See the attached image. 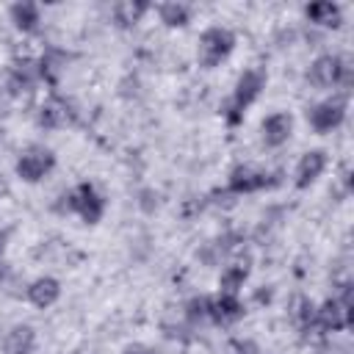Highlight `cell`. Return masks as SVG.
Segmentation results:
<instances>
[{
  "mask_svg": "<svg viewBox=\"0 0 354 354\" xmlns=\"http://www.w3.org/2000/svg\"><path fill=\"white\" fill-rule=\"evenodd\" d=\"M8 14H11V22H14L19 30H25V33L36 30L39 22H41V8H39L36 3H28V0L14 3V6L8 8Z\"/></svg>",
  "mask_w": 354,
  "mask_h": 354,
  "instance_id": "9a60e30c",
  "label": "cell"
},
{
  "mask_svg": "<svg viewBox=\"0 0 354 354\" xmlns=\"http://www.w3.org/2000/svg\"><path fill=\"white\" fill-rule=\"evenodd\" d=\"M343 75H346V64H343V58L335 55V53H324V55H318V58L310 64V83L318 86V88H332V86H337V83L343 80Z\"/></svg>",
  "mask_w": 354,
  "mask_h": 354,
  "instance_id": "8992f818",
  "label": "cell"
},
{
  "mask_svg": "<svg viewBox=\"0 0 354 354\" xmlns=\"http://www.w3.org/2000/svg\"><path fill=\"white\" fill-rule=\"evenodd\" d=\"M72 122V105L64 97H50L39 108V124L47 130H61Z\"/></svg>",
  "mask_w": 354,
  "mask_h": 354,
  "instance_id": "30bf717a",
  "label": "cell"
},
{
  "mask_svg": "<svg viewBox=\"0 0 354 354\" xmlns=\"http://www.w3.org/2000/svg\"><path fill=\"white\" fill-rule=\"evenodd\" d=\"M268 185H271L268 174L260 171V169H254V166H249V163L235 166V169L230 171V177H227V188H230L232 194H254V191L268 188Z\"/></svg>",
  "mask_w": 354,
  "mask_h": 354,
  "instance_id": "ba28073f",
  "label": "cell"
},
{
  "mask_svg": "<svg viewBox=\"0 0 354 354\" xmlns=\"http://www.w3.org/2000/svg\"><path fill=\"white\" fill-rule=\"evenodd\" d=\"M158 14H160V22H163V25H169V28H183V25L188 22V17H191V8H188L185 3H163V6L158 8Z\"/></svg>",
  "mask_w": 354,
  "mask_h": 354,
  "instance_id": "ffe728a7",
  "label": "cell"
},
{
  "mask_svg": "<svg viewBox=\"0 0 354 354\" xmlns=\"http://www.w3.org/2000/svg\"><path fill=\"white\" fill-rule=\"evenodd\" d=\"M124 354H155V348H149V346H141V343H136V346H127V348H124Z\"/></svg>",
  "mask_w": 354,
  "mask_h": 354,
  "instance_id": "7402d4cb",
  "label": "cell"
},
{
  "mask_svg": "<svg viewBox=\"0 0 354 354\" xmlns=\"http://www.w3.org/2000/svg\"><path fill=\"white\" fill-rule=\"evenodd\" d=\"M266 88V72L263 69H243L235 80V88H232V100H230V113H227V122L230 124H238L243 119V111L263 94Z\"/></svg>",
  "mask_w": 354,
  "mask_h": 354,
  "instance_id": "6da1fadb",
  "label": "cell"
},
{
  "mask_svg": "<svg viewBox=\"0 0 354 354\" xmlns=\"http://www.w3.org/2000/svg\"><path fill=\"white\" fill-rule=\"evenodd\" d=\"M207 301L210 299H205V296H194L188 304H185V318L188 321H202V318H207Z\"/></svg>",
  "mask_w": 354,
  "mask_h": 354,
  "instance_id": "44dd1931",
  "label": "cell"
},
{
  "mask_svg": "<svg viewBox=\"0 0 354 354\" xmlns=\"http://www.w3.org/2000/svg\"><path fill=\"white\" fill-rule=\"evenodd\" d=\"M6 241H8V232L0 230V254H3V249H6Z\"/></svg>",
  "mask_w": 354,
  "mask_h": 354,
  "instance_id": "cb8c5ba5",
  "label": "cell"
},
{
  "mask_svg": "<svg viewBox=\"0 0 354 354\" xmlns=\"http://www.w3.org/2000/svg\"><path fill=\"white\" fill-rule=\"evenodd\" d=\"M304 14L315 25H326V28H335L340 22V6L337 3H313L304 8Z\"/></svg>",
  "mask_w": 354,
  "mask_h": 354,
  "instance_id": "d6986e66",
  "label": "cell"
},
{
  "mask_svg": "<svg viewBox=\"0 0 354 354\" xmlns=\"http://www.w3.org/2000/svg\"><path fill=\"white\" fill-rule=\"evenodd\" d=\"M343 119H346V100H340V97L324 100V102H318V105H313V108L307 111V122H310V127H313L315 133H329V130H335Z\"/></svg>",
  "mask_w": 354,
  "mask_h": 354,
  "instance_id": "52a82bcc",
  "label": "cell"
},
{
  "mask_svg": "<svg viewBox=\"0 0 354 354\" xmlns=\"http://www.w3.org/2000/svg\"><path fill=\"white\" fill-rule=\"evenodd\" d=\"M36 77H39V66H36V64H30V61L14 64L11 72H8V88H11L14 94L28 91V88L36 83Z\"/></svg>",
  "mask_w": 354,
  "mask_h": 354,
  "instance_id": "e0dca14e",
  "label": "cell"
},
{
  "mask_svg": "<svg viewBox=\"0 0 354 354\" xmlns=\"http://www.w3.org/2000/svg\"><path fill=\"white\" fill-rule=\"evenodd\" d=\"M58 296H61V282L53 279V277H39L28 285V301L39 310L53 307L58 301Z\"/></svg>",
  "mask_w": 354,
  "mask_h": 354,
  "instance_id": "4fadbf2b",
  "label": "cell"
},
{
  "mask_svg": "<svg viewBox=\"0 0 354 354\" xmlns=\"http://www.w3.org/2000/svg\"><path fill=\"white\" fill-rule=\"evenodd\" d=\"M246 277H249V260H238V263L227 266V268L221 271V279H218L221 293H232V296H238V290L243 288Z\"/></svg>",
  "mask_w": 354,
  "mask_h": 354,
  "instance_id": "2e32d148",
  "label": "cell"
},
{
  "mask_svg": "<svg viewBox=\"0 0 354 354\" xmlns=\"http://www.w3.org/2000/svg\"><path fill=\"white\" fill-rule=\"evenodd\" d=\"M66 202L58 205V210H66V213H77L86 224H97L105 213V199L100 196V191L91 185V183H80L75 191H69L64 196Z\"/></svg>",
  "mask_w": 354,
  "mask_h": 354,
  "instance_id": "7a4b0ae2",
  "label": "cell"
},
{
  "mask_svg": "<svg viewBox=\"0 0 354 354\" xmlns=\"http://www.w3.org/2000/svg\"><path fill=\"white\" fill-rule=\"evenodd\" d=\"M147 11H149V6L141 3V0H122V3L113 6V19H116L122 28H130V25H136Z\"/></svg>",
  "mask_w": 354,
  "mask_h": 354,
  "instance_id": "ac0fdd59",
  "label": "cell"
},
{
  "mask_svg": "<svg viewBox=\"0 0 354 354\" xmlns=\"http://www.w3.org/2000/svg\"><path fill=\"white\" fill-rule=\"evenodd\" d=\"M232 47H235L232 30L230 28H221V25H210L199 36V66H205V69L218 66L232 53Z\"/></svg>",
  "mask_w": 354,
  "mask_h": 354,
  "instance_id": "3957f363",
  "label": "cell"
},
{
  "mask_svg": "<svg viewBox=\"0 0 354 354\" xmlns=\"http://www.w3.org/2000/svg\"><path fill=\"white\" fill-rule=\"evenodd\" d=\"M290 133H293V116L288 111H277V113L266 116V122H263V144L266 147L277 149V147L288 144Z\"/></svg>",
  "mask_w": 354,
  "mask_h": 354,
  "instance_id": "9c48e42d",
  "label": "cell"
},
{
  "mask_svg": "<svg viewBox=\"0 0 354 354\" xmlns=\"http://www.w3.org/2000/svg\"><path fill=\"white\" fill-rule=\"evenodd\" d=\"M33 346H36V332L28 324L11 326L3 337V354H33Z\"/></svg>",
  "mask_w": 354,
  "mask_h": 354,
  "instance_id": "5bb4252c",
  "label": "cell"
},
{
  "mask_svg": "<svg viewBox=\"0 0 354 354\" xmlns=\"http://www.w3.org/2000/svg\"><path fill=\"white\" fill-rule=\"evenodd\" d=\"M55 166V155L47 147H28L19 158H17V177L25 183H39L44 180Z\"/></svg>",
  "mask_w": 354,
  "mask_h": 354,
  "instance_id": "5b68a950",
  "label": "cell"
},
{
  "mask_svg": "<svg viewBox=\"0 0 354 354\" xmlns=\"http://www.w3.org/2000/svg\"><path fill=\"white\" fill-rule=\"evenodd\" d=\"M243 315V301L232 293H218L216 299L207 301V318L216 324H232Z\"/></svg>",
  "mask_w": 354,
  "mask_h": 354,
  "instance_id": "8fae6325",
  "label": "cell"
},
{
  "mask_svg": "<svg viewBox=\"0 0 354 354\" xmlns=\"http://www.w3.org/2000/svg\"><path fill=\"white\" fill-rule=\"evenodd\" d=\"M326 169V152L324 149H310L301 155L299 166H296V188H307L313 185Z\"/></svg>",
  "mask_w": 354,
  "mask_h": 354,
  "instance_id": "7c38bea8",
  "label": "cell"
},
{
  "mask_svg": "<svg viewBox=\"0 0 354 354\" xmlns=\"http://www.w3.org/2000/svg\"><path fill=\"white\" fill-rule=\"evenodd\" d=\"M3 274H6V266H3V260H0V279H3Z\"/></svg>",
  "mask_w": 354,
  "mask_h": 354,
  "instance_id": "d4e9b609",
  "label": "cell"
},
{
  "mask_svg": "<svg viewBox=\"0 0 354 354\" xmlns=\"http://www.w3.org/2000/svg\"><path fill=\"white\" fill-rule=\"evenodd\" d=\"M351 324V288H343V296L326 299L321 307H315V324L313 329L321 332H337Z\"/></svg>",
  "mask_w": 354,
  "mask_h": 354,
  "instance_id": "277c9868",
  "label": "cell"
},
{
  "mask_svg": "<svg viewBox=\"0 0 354 354\" xmlns=\"http://www.w3.org/2000/svg\"><path fill=\"white\" fill-rule=\"evenodd\" d=\"M238 354H260V348L254 343H241L238 346Z\"/></svg>",
  "mask_w": 354,
  "mask_h": 354,
  "instance_id": "603a6c76",
  "label": "cell"
}]
</instances>
